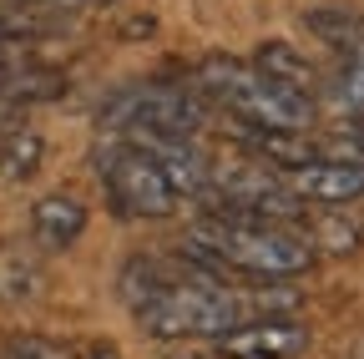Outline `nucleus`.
<instances>
[{"label":"nucleus","instance_id":"39448f33","mask_svg":"<svg viewBox=\"0 0 364 359\" xmlns=\"http://www.w3.org/2000/svg\"><path fill=\"white\" fill-rule=\"evenodd\" d=\"M102 122L117 137H198L208 127V102L193 86L147 81V86H132V92H117Z\"/></svg>","mask_w":364,"mask_h":359},{"label":"nucleus","instance_id":"0eeeda50","mask_svg":"<svg viewBox=\"0 0 364 359\" xmlns=\"http://www.w3.org/2000/svg\"><path fill=\"white\" fill-rule=\"evenodd\" d=\"M289 193L309 208H344L354 198H364V162H339V157H314L304 167L284 172Z\"/></svg>","mask_w":364,"mask_h":359},{"label":"nucleus","instance_id":"20e7f679","mask_svg":"<svg viewBox=\"0 0 364 359\" xmlns=\"http://www.w3.org/2000/svg\"><path fill=\"white\" fill-rule=\"evenodd\" d=\"M97 177H102V193L107 208L127 223H157L172 218L182 193L172 188V177L162 172V162L132 137H107L97 147Z\"/></svg>","mask_w":364,"mask_h":359},{"label":"nucleus","instance_id":"9d476101","mask_svg":"<svg viewBox=\"0 0 364 359\" xmlns=\"http://www.w3.org/2000/svg\"><path fill=\"white\" fill-rule=\"evenodd\" d=\"M41 294V263L36 253L6 243L0 248V304H31Z\"/></svg>","mask_w":364,"mask_h":359},{"label":"nucleus","instance_id":"2eb2a0df","mask_svg":"<svg viewBox=\"0 0 364 359\" xmlns=\"http://www.w3.org/2000/svg\"><path fill=\"white\" fill-rule=\"evenodd\" d=\"M0 359H76L61 339H46V334H16L6 339V354Z\"/></svg>","mask_w":364,"mask_h":359},{"label":"nucleus","instance_id":"6e6552de","mask_svg":"<svg viewBox=\"0 0 364 359\" xmlns=\"http://www.w3.org/2000/svg\"><path fill=\"white\" fill-rule=\"evenodd\" d=\"M86 233V208L76 203V198H41L36 208H31V243L41 248V253H61V248H71L76 238Z\"/></svg>","mask_w":364,"mask_h":359},{"label":"nucleus","instance_id":"4468645a","mask_svg":"<svg viewBox=\"0 0 364 359\" xmlns=\"http://www.w3.org/2000/svg\"><path fill=\"white\" fill-rule=\"evenodd\" d=\"M41 16H51L46 0H0V41H26L41 31Z\"/></svg>","mask_w":364,"mask_h":359},{"label":"nucleus","instance_id":"7ed1b4c3","mask_svg":"<svg viewBox=\"0 0 364 359\" xmlns=\"http://www.w3.org/2000/svg\"><path fill=\"white\" fill-rule=\"evenodd\" d=\"M193 92L228 112L238 127H273V132H309L314 122V97H299L289 86H279L273 76H263L253 61H233V56H208L193 71Z\"/></svg>","mask_w":364,"mask_h":359},{"label":"nucleus","instance_id":"dca6fc26","mask_svg":"<svg viewBox=\"0 0 364 359\" xmlns=\"http://www.w3.org/2000/svg\"><path fill=\"white\" fill-rule=\"evenodd\" d=\"M76 359H122V349H112V344H91V349L76 354Z\"/></svg>","mask_w":364,"mask_h":359},{"label":"nucleus","instance_id":"f03ea898","mask_svg":"<svg viewBox=\"0 0 364 359\" xmlns=\"http://www.w3.org/2000/svg\"><path fill=\"white\" fill-rule=\"evenodd\" d=\"M263 294L233 289L223 274H208L198 263H167L162 284L136 304V324L152 339H218L233 324L263 314Z\"/></svg>","mask_w":364,"mask_h":359},{"label":"nucleus","instance_id":"f8f14e48","mask_svg":"<svg viewBox=\"0 0 364 359\" xmlns=\"http://www.w3.org/2000/svg\"><path fill=\"white\" fill-rule=\"evenodd\" d=\"M309 31L324 41L334 56H344V51L364 46V21H359V16H349V11H309Z\"/></svg>","mask_w":364,"mask_h":359},{"label":"nucleus","instance_id":"ddd939ff","mask_svg":"<svg viewBox=\"0 0 364 359\" xmlns=\"http://www.w3.org/2000/svg\"><path fill=\"white\" fill-rule=\"evenodd\" d=\"M41 152H46V142L36 137V132H26V127H16V132L0 137V167H6L11 177H31L41 167Z\"/></svg>","mask_w":364,"mask_h":359},{"label":"nucleus","instance_id":"f3484780","mask_svg":"<svg viewBox=\"0 0 364 359\" xmlns=\"http://www.w3.org/2000/svg\"><path fill=\"white\" fill-rule=\"evenodd\" d=\"M359 238H364V218H359Z\"/></svg>","mask_w":364,"mask_h":359},{"label":"nucleus","instance_id":"a211bd4d","mask_svg":"<svg viewBox=\"0 0 364 359\" xmlns=\"http://www.w3.org/2000/svg\"><path fill=\"white\" fill-rule=\"evenodd\" d=\"M349 359H364V349H359V354H349Z\"/></svg>","mask_w":364,"mask_h":359},{"label":"nucleus","instance_id":"423d86ee","mask_svg":"<svg viewBox=\"0 0 364 359\" xmlns=\"http://www.w3.org/2000/svg\"><path fill=\"white\" fill-rule=\"evenodd\" d=\"M223 359H299L309 349V329L284 314H253L213 339Z\"/></svg>","mask_w":364,"mask_h":359},{"label":"nucleus","instance_id":"9b49d317","mask_svg":"<svg viewBox=\"0 0 364 359\" xmlns=\"http://www.w3.org/2000/svg\"><path fill=\"white\" fill-rule=\"evenodd\" d=\"M329 97L344 117H364V46L334 56V71H329Z\"/></svg>","mask_w":364,"mask_h":359},{"label":"nucleus","instance_id":"f257e3e1","mask_svg":"<svg viewBox=\"0 0 364 359\" xmlns=\"http://www.w3.org/2000/svg\"><path fill=\"white\" fill-rule=\"evenodd\" d=\"M182 253H188V263L208 268V274L248 279V284H284V279H299L318 263L314 243L299 228H289V223L218 218V213H208L182 238Z\"/></svg>","mask_w":364,"mask_h":359},{"label":"nucleus","instance_id":"1a4fd4ad","mask_svg":"<svg viewBox=\"0 0 364 359\" xmlns=\"http://www.w3.org/2000/svg\"><path fill=\"white\" fill-rule=\"evenodd\" d=\"M253 66H258L263 76H273L279 86H289V92H299V97H318V71H314L299 51H289L284 41H268V46H258Z\"/></svg>","mask_w":364,"mask_h":359}]
</instances>
